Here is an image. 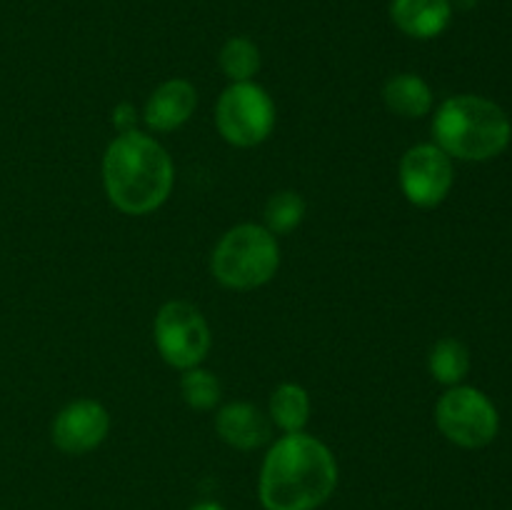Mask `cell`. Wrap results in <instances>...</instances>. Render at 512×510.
Returning <instances> with one entry per match:
<instances>
[{
  "label": "cell",
  "instance_id": "7",
  "mask_svg": "<svg viewBox=\"0 0 512 510\" xmlns=\"http://www.w3.org/2000/svg\"><path fill=\"white\" fill-rule=\"evenodd\" d=\"M155 348L178 370L198 368L210 350V328L200 310L183 300H170L155 315Z\"/></svg>",
  "mask_w": 512,
  "mask_h": 510
},
{
  "label": "cell",
  "instance_id": "20",
  "mask_svg": "<svg viewBox=\"0 0 512 510\" xmlns=\"http://www.w3.org/2000/svg\"><path fill=\"white\" fill-rule=\"evenodd\" d=\"M190 510H225V508L218 503H198V505H193Z\"/></svg>",
  "mask_w": 512,
  "mask_h": 510
},
{
  "label": "cell",
  "instance_id": "5",
  "mask_svg": "<svg viewBox=\"0 0 512 510\" xmlns=\"http://www.w3.org/2000/svg\"><path fill=\"white\" fill-rule=\"evenodd\" d=\"M435 423L450 443L475 450L493 443L500 428V415L483 390L453 385L435 405Z\"/></svg>",
  "mask_w": 512,
  "mask_h": 510
},
{
  "label": "cell",
  "instance_id": "10",
  "mask_svg": "<svg viewBox=\"0 0 512 510\" xmlns=\"http://www.w3.org/2000/svg\"><path fill=\"white\" fill-rule=\"evenodd\" d=\"M195 105H198V93H195L193 83L183 78H173L160 83L150 93L143 118L148 128L158 130V133H168V130L188 123Z\"/></svg>",
  "mask_w": 512,
  "mask_h": 510
},
{
  "label": "cell",
  "instance_id": "11",
  "mask_svg": "<svg viewBox=\"0 0 512 510\" xmlns=\"http://www.w3.org/2000/svg\"><path fill=\"white\" fill-rule=\"evenodd\" d=\"M390 20L400 33L415 40H433L453 20L450 0H390Z\"/></svg>",
  "mask_w": 512,
  "mask_h": 510
},
{
  "label": "cell",
  "instance_id": "16",
  "mask_svg": "<svg viewBox=\"0 0 512 510\" xmlns=\"http://www.w3.org/2000/svg\"><path fill=\"white\" fill-rule=\"evenodd\" d=\"M218 63L233 83H245V80H253L260 70V50L250 38L235 35V38L225 40V45L220 48Z\"/></svg>",
  "mask_w": 512,
  "mask_h": 510
},
{
  "label": "cell",
  "instance_id": "18",
  "mask_svg": "<svg viewBox=\"0 0 512 510\" xmlns=\"http://www.w3.org/2000/svg\"><path fill=\"white\" fill-rule=\"evenodd\" d=\"M180 390L190 408L195 410H210L220 400V383L210 370L190 368L185 370L180 378Z\"/></svg>",
  "mask_w": 512,
  "mask_h": 510
},
{
  "label": "cell",
  "instance_id": "4",
  "mask_svg": "<svg viewBox=\"0 0 512 510\" xmlns=\"http://www.w3.org/2000/svg\"><path fill=\"white\" fill-rule=\"evenodd\" d=\"M280 265V248L265 225L243 223L230 228L215 245L210 270L225 288L253 290L268 283Z\"/></svg>",
  "mask_w": 512,
  "mask_h": 510
},
{
  "label": "cell",
  "instance_id": "14",
  "mask_svg": "<svg viewBox=\"0 0 512 510\" xmlns=\"http://www.w3.org/2000/svg\"><path fill=\"white\" fill-rule=\"evenodd\" d=\"M270 418L285 433H303L310 420V395L303 385L283 383L270 395Z\"/></svg>",
  "mask_w": 512,
  "mask_h": 510
},
{
  "label": "cell",
  "instance_id": "12",
  "mask_svg": "<svg viewBox=\"0 0 512 510\" xmlns=\"http://www.w3.org/2000/svg\"><path fill=\"white\" fill-rule=\"evenodd\" d=\"M215 430L238 450H255L270 438L268 418L250 403H230L220 408L215 415Z\"/></svg>",
  "mask_w": 512,
  "mask_h": 510
},
{
  "label": "cell",
  "instance_id": "8",
  "mask_svg": "<svg viewBox=\"0 0 512 510\" xmlns=\"http://www.w3.org/2000/svg\"><path fill=\"white\" fill-rule=\"evenodd\" d=\"M453 158L435 143L413 145L400 160V188L418 208H435L453 188Z\"/></svg>",
  "mask_w": 512,
  "mask_h": 510
},
{
  "label": "cell",
  "instance_id": "6",
  "mask_svg": "<svg viewBox=\"0 0 512 510\" xmlns=\"http://www.w3.org/2000/svg\"><path fill=\"white\" fill-rule=\"evenodd\" d=\"M215 125L230 145L253 148L270 138L275 128L273 98L253 80L233 83L215 105Z\"/></svg>",
  "mask_w": 512,
  "mask_h": 510
},
{
  "label": "cell",
  "instance_id": "2",
  "mask_svg": "<svg viewBox=\"0 0 512 510\" xmlns=\"http://www.w3.org/2000/svg\"><path fill=\"white\" fill-rule=\"evenodd\" d=\"M175 170L168 150L150 135L120 133L103 155L108 200L125 215L158 210L173 190Z\"/></svg>",
  "mask_w": 512,
  "mask_h": 510
},
{
  "label": "cell",
  "instance_id": "15",
  "mask_svg": "<svg viewBox=\"0 0 512 510\" xmlns=\"http://www.w3.org/2000/svg\"><path fill=\"white\" fill-rule=\"evenodd\" d=\"M428 368L438 383L460 385L470 370V350L455 338H440L428 355Z\"/></svg>",
  "mask_w": 512,
  "mask_h": 510
},
{
  "label": "cell",
  "instance_id": "13",
  "mask_svg": "<svg viewBox=\"0 0 512 510\" xmlns=\"http://www.w3.org/2000/svg\"><path fill=\"white\" fill-rule=\"evenodd\" d=\"M383 100L390 113L400 118H423L433 108V90L420 75L400 73L385 83Z\"/></svg>",
  "mask_w": 512,
  "mask_h": 510
},
{
  "label": "cell",
  "instance_id": "21",
  "mask_svg": "<svg viewBox=\"0 0 512 510\" xmlns=\"http://www.w3.org/2000/svg\"><path fill=\"white\" fill-rule=\"evenodd\" d=\"M450 5H453V8L455 5H458V8H473L475 0H450Z\"/></svg>",
  "mask_w": 512,
  "mask_h": 510
},
{
  "label": "cell",
  "instance_id": "17",
  "mask_svg": "<svg viewBox=\"0 0 512 510\" xmlns=\"http://www.w3.org/2000/svg\"><path fill=\"white\" fill-rule=\"evenodd\" d=\"M265 228L273 235H288L305 218V200L293 190H280L265 203Z\"/></svg>",
  "mask_w": 512,
  "mask_h": 510
},
{
  "label": "cell",
  "instance_id": "1",
  "mask_svg": "<svg viewBox=\"0 0 512 510\" xmlns=\"http://www.w3.org/2000/svg\"><path fill=\"white\" fill-rule=\"evenodd\" d=\"M338 463L323 440L285 433L270 445L258 480L265 510H315L335 493Z\"/></svg>",
  "mask_w": 512,
  "mask_h": 510
},
{
  "label": "cell",
  "instance_id": "9",
  "mask_svg": "<svg viewBox=\"0 0 512 510\" xmlns=\"http://www.w3.org/2000/svg\"><path fill=\"white\" fill-rule=\"evenodd\" d=\"M110 430V415L98 400L80 398L65 405L53 420L55 448L68 455H83L98 448Z\"/></svg>",
  "mask_w": 512,
  "mask_h": 510
},
{
  "label": "cell",
  "instance_id": "19",
  "mask_svg": "<svg viewBox=\"0 0 512 510\" xmlns=\"http://www.w3.org/2000/svg\"><path fill=\"white\" fill-rule=\"evenodd\" d=\"M135 120H138V113L130 103H120L115 105L113 110V125L120 130V133H133L135 130Z\"/></svg>",
  "mask_w": 512,
  "mask_h": 510
},
{
  "label": "cell",
  "instance_id": "3",
  "mask_svg": "<svg viewBox=\"0 0 512 510\" xmlns=\"http://www.w3.org/2000/svg\"><path fill=\"white\" fill-rule=\"evenodd\" d=\"M435 145L445 155L470 163L493 160L510 145L512 125L498 103L480 95H455L433 118Z\"/></svg>",
  "mask_w": 512,
  "mask_h": 510
}]
</instances>
